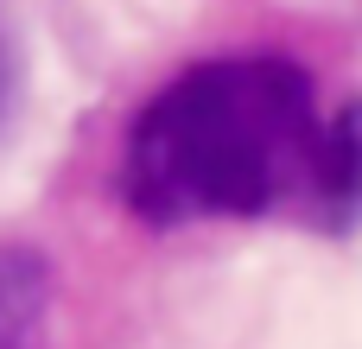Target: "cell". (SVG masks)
I'll use <instances>...</instances> for the list:
<instances>
[{
  "instance_id": "7a4b0ae2",
  "label": "cell",
  "mask_w": 362,
  "mask_h": 349,
  "mask_svg": "<svg viewBox=\"0 0 362 349\" xmlns=\"http://www.w3.org/2000/svg\"><path fill=\"white\" fill-rule=\"evenodd\" d=\"M51 312V267L32 248H0V349H32Z\"/></svg>"
},
{
  "instance_id": "6da1fadb",
  "label": "cell",
  "mask_w": 362,
  "mask_h": 349,
  "mask_svg": "<svg viewBox=\"0 0 362 349\" xmlns=\"http://www.w3.org/2000/svg\"><path fill=\"white\" fill-rule=\"evenodd\" d=\"M121 184L159 229L274 210L337 229V121L293 57H210L140 108Z\"/></svg>"
},
{
  "instance_id": "3957f363",
  "label": "cell",
  "mask_w": 362,
  "mask_h": 349,
  "mask_svg": "<svg viewBox=\"0 0 362 349\" xmlns=\"http://www.w3.org/2000/svg\"><path fill=\"white\" fill-rule=\"evenodd\" d=\"M6 102H13V45L0 32V114H6Z\"/></svg>"
}]
</instances>
